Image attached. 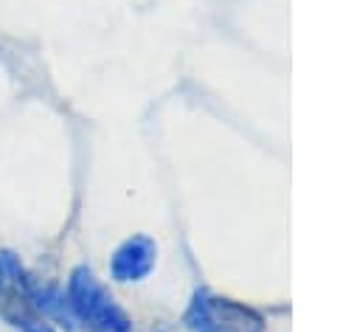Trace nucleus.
I'll list each match as a JSON object with an SVG mask.
<instances>
[{"instance_id":"39448f33","label":"nucleus","mask_w":360,"mask_h":332,"mask_svg":"<svg viewBox=\"0 0 360 332\" xmlns=\"http://www.w3.org/2000/svg\"><path fill=\"white\" fill-rule=\"evenodd\" d=\"M186 324H188L194 332H222V329L214 324V318H211V309H208V298H205V295H197V298H194V304H191V309H188V315H186Z\"/></svg>"},{"instance_id":"423d86ee","label":"nucleus","mask_w":360,"mask_h":332,"mask_svg":"<svg viewBox=\"0 0 360 332\" xmlns=\"http://www.w3.org/2000/svg\"><path fill=\"white\" fill-rule=\"evenodd\" d=\"M8 284V279H6V270H3V262H0V290Z\"/></svg>"},{"instance_id":"f257e3e1","label":"nucleus","mask_w":360,"mask_h":332,"mask_svg":"<svg viewBox=\"0 0 360 332\" xmlns=\"http://www.w3.org/2000/svg\"><path fill=\"white\" fill-rule=\"evenodd\" d=\"M65 298L73 318L84 321L93 332H129L127 312L115 304V298L104 290V284L87 267H76L70 273Z\"/></svg>"},{"instance_id":"20e7f679","label":"nucleus","mask_w":360,"mask_h":332,"mask_svg":"<svg viewBox=\"0 0 360 332\" xmlns=\"http://www.w3.org/2000/svg\"><path fill=\"white\" fill-rule=\"evenodd\" d=\"M208 309H211L214 324L222 332H259L262 329L259 315L242 304H233L225 298H208Z\"/></svg>"},{"instance_id":"7ed1b4c3","label":"nucleus","mask_w":360,"mask_h":332,"mask_svg":"<svg viewBox=\"0 0 360 332\" xmlns=\"http://www.w3.org/2000/svg\"><path fill=\"white\" fill-rule=\"evenodd\" d=\"M0 318L17 332H56L53 324L31 304V298L11 284L0 290Z\"/></svg>"},{"instance_id":"f03ea898","label":"nucleus","mask_w":360,"mask_h":332,"mask_svg":"<svg viewBox=\"0 0 360 332\" xmlns=\"http://www.w3.org/2000/svg\"><path fill=\"white\" fill-rule=\"evenodd\" d=\"M155 264V242L149 236L127 239L110 259V276L115 281H138Z\"/></svg>"}]
</instances>
